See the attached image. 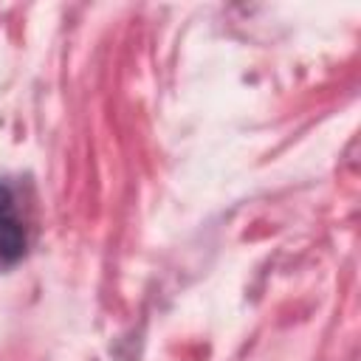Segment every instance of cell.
<instances>
[{
    "instance_id": "obj_1",
    "label": "cell",
    "mask_w": 361,
    "mask_h": 361,
    "mask_svg": "<svg viewBox=\"0 0 361 361\" xmlns=\"http://www.w3.org/2000/svg\"><path fill=\"white\" fill-rule=\"evenodd\" d=\"M25 226L17 209V197L8 183L0 180V265H11L25 254Z\"/></svg>"
}]
</instances>
